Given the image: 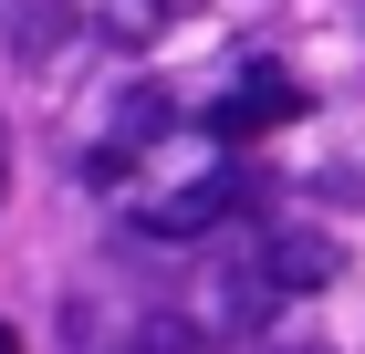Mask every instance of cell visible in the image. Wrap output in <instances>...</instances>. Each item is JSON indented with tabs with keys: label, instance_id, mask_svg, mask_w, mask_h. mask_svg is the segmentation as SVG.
Wrapping results in <instances>:
<instances>
[{
	"label": "cell",
	"instance_id": "cell-1",
	"mask_svg": "<svg viewBox=\"0 0 365 354\" xmlns=\"http://www.w3.org/2000/svg\"><path fill=\"white\" fill-rule=\"evenodd\" d=\"M240 209H251V177H240V167H209V177L168 188L136 229H146V240H209V229H220V219H240Z\"/></svg>",
	"mask_w": 365,
	"mask_h": 354
},
{
	"label": "cell",
	"instance_id": "cell-2",
	"mask_svg": "<svg viewBox=\"0 0 365 354\" xmlns=\"http://www.w3.org/2000/svg\"><path fill=\"white\" fill-rule=\"evenodd\" d=\"M251 261H261V281H272L282 302H303V292H324V281L344 271V250H334V229H303V219H282V229H261V240H251Z\"/></svg>",
	"mask_w": 365,
	"mask_h": 354
},
{
	"label": "cell",
	"instance_id": "cell-3",
	"mask_svg": "<svg viewBox=\"0 0 365 354\" xmlns=\"http://www.w3.org/2000/svg\"><path fill=\"white\" fill-rule=\"evenodd\" d=\"M272 302H282V292L261 281V261H251V250H240L230 271H209V292H198V313H188V323L209 333V344H240V333H251L261 313H272Z\"/></svg>",
	"mask_w": 365,
	"mask_h": 354
},
{
	"label": "cell",
	"instance_id": "cell-4",
	"mask_svg": "<svg viewBox=\"0 0 365 354\" xmlns=\"http://www.w3.org/2000/svg\"><path fill=\"white\" fill-rule=\"evenodd\" d=\"M282 115H303V83L251 73V83H240V94H230L220 115H209V136H261V125H282Z\"/></svg>",
	"mask_w": 365,
	"mask_h": 354
},
{
	"label": "cell",
	"instance_id": "cell-5",
	"mask_svg": "<svg viewBox=\"0 0 365 354\" xmlns=\"http://www.w3.org/2000/svg\"><path fill=\"white\" fill-rule=\"evenodd\" d=\"M105 354H209V333H198L188 313H136L125 344H105Z\"/></svg>",
	"mask_w": 365,
	"mask_h": 354
},
{
	"label": "cell",
	"instance_id": "cell-6",
	"mask_svg": "<svg viewBox=\"0 0 365 354\" xmlns=\"http://www.w3.org/2000/svg\"><path fill=\"white\" fill-rule=\"evenodd\" d=\"M168 115H178L168 94H157V83H136V94H125V105H115V146H125V157H136V146L157 136V125H168Z\"/></svg>",
	"mask_w": 365,
	"mask_h": 354
},
{
	"label": "cell",
	"instance_id": "cell-7",
	"mask_svg": "<svg viewBox=\"0 0 365 354\" xmlns=\"http://www.w3.org/2000/svg\"><path fill=\"white\" fill-rule=\"evenodd\" d=\"M168 11H178V0H105V31H115V42H157Z\"/></svg>",
	"mask_w": 365,
	"mask_h": 354
},
{
	"label": "cell",
	"instance_id": "cell-8",
	"mask_svg": "<svg viewBox=\"0 0 365 354\" xmlns=\"http://www.w3.org/2000/svg\"><path fill=\"white\" fill-rule=\"evenodd\" d=\"M324 198H365V167H334V177H324Z\"/></svg>",
	"mask_w": 365,
	"mask_h": 354
},
{
	"label": "cell",
	"instance_id": "cell-9",
	"mask_svg": "<svg viewBox=\"0 0 365 354\" xmlns=\"http://www.w3.org/2000/svg\"><path fill=\"white\" fill-rule=\"evenodd\" d=\"M0 354H21V333H11V323H0Z\"/></svg>",
	"mask_w": 365,
	"mask_h": 354
},
{
	"label": "cell",
	"instance_id": "cell-10",
	"mask_svg": "<svg viewBox=\"0 0 365 354\" xmlns=\"http://www.w3.org/2000/svg\"><path fill=\"white\" fill-rule=\"evenodd\" d=\"M282 354H334V344H282Z\"/></svg>",
	"mask_w": 365,
	"mask_h": 354
},
{
	"label": "cell",
	"instance_id": "cell-11",
	"mask_svg": "<svg viewBox=\"0 0 365 354\" xmlns=\"http://www.w3.org/2000/svg\"><path fill=\"white\" fill-rule=\"evenodd\" d=\"M0 177H11V146H0Z\"/></svg>",
	"mask_w": 365,
	"mask_h": 354
}]
</instances>
